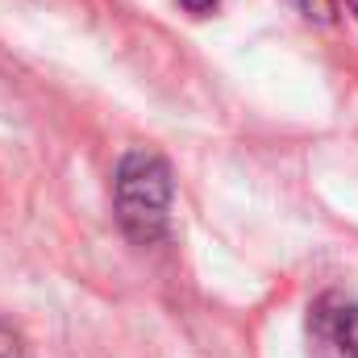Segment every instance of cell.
Wrapping results in <instances>:
<instances>
[{"mask_svg":"<svg viewBox=\"0 0 358 358\" xmlns=\"http://www.w3.org/2000/svg\"><path fill=\"white\" fill-rule=\"evenodd\" d=\"M171 167L159 150H129L113 179V200H117V221L121 229L150 246L167 234V213H171Z\"/></svg>","mask_w":358,"mask_h":358,"instance_id":"6da1fadb","label":"cell"},{"mask_svg":"<svg viewBox=\"0 0 358 358\" xmlns=\"http://www.w3.org/2000/svg\"><path fill=\"white\" fill-rule=\"evenodd\" d=\"M308 346L313 358H358V300L325 292L308 308Z\"/></svg>","mask_w":358,"mask_h":358,"instance_id":"7a4b0ae2","label":"cell"},{"mask_svg":"<svg viewBox=\"0 0 358 358\" xmlns=\"http://www.w3.org/2000/svg\"><path fill=\"white\" fill-rule=\"evenodd\" d=\"M0 358H25V346L8 321H0Z\"/></svg>","mask_w":358,"mask_h":358,"instance_id":"3957f363","label":"cell"},{"mask_svg":"<svg viewBox=\"0 0 358 358\" xmlns=\"http://www.w3.org/2000/svg\"><path fill=\"white\" fill-rule=\"evenodd\" d=\"M296 8H300L308 21H313V17H317V21H334V0H296Z\"/></svg>","mask_w":358,"mask_h":358,"instance_id":"277c9868","label":"cell"},{"mask_svg":"<svg viewBox=\"0 0 358 358\" xmlns=\"http://www.w3.org/2000/svg\"><path fill=\"white\" fill-rule=\"evenodd\" d=\"M179 4H183L187 13H213V4H217V0H179Z\"/></svg>","mask_w":358,"mask_h":358,"instance_id":"5b68a950","label":"cell"}]
</instances>
